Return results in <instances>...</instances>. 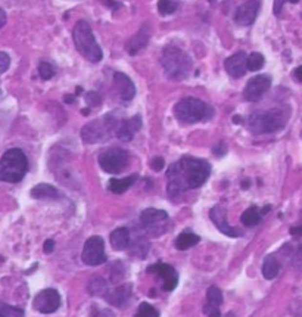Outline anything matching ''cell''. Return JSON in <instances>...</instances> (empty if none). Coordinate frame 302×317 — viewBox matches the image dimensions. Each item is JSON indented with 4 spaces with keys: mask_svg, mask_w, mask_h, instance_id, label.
<instances>
[{
    "mask_svg": "<svg viewBox=\"0 0 302 317\" xmlns=\"http://www.w3.org/2000/svg\"><path fill=\"white\" fill-rule=\"evenodd\" d=\"M211 174V166L205 160L193 156H183L180 161L173 164L167 173L168 192L176 196L189 189L202 186Z\"/></svg>",
    "mask_w": 302,
    "mask_h": 317,
    "instance_id": "1",
    "label": "cell"
},
{
    "mask_svg": "<svg viewBox=\"0 0 302 317\" xmlns=\"http://www.w3.org/2000/svg\"><path fill=\"white\" fill-rule=\"evenodd\" d=\"M289 115H290L289 108L279 106V108H273L268 111H258V112L251 114L246 124H248V128L254 134L273 133L286 126Z\"/></svg>",
    "mask_w": 302,
    "mask_h": 317,
    "instance_id": "2",
    "label": "cell"
},
{
    "mask_svg": "<svg viewBox=\"0 0 302 317\" xmlns=\"http://www.w3.org/2000/svg\"><path fill=\"white\" fill-rule=\"evenodd\" d=\"M28 170V160L25 153L12 148L6 150L0 158V180L6 183H18L24 179Z\"/></svg>",
    "mask_w": 302,
    "mask_h": 317,
    "instance_id": "3",
    "label": "cell"
},
{
    "mask_svg": "<svg viewBox=\"0 0 302 317\" xmlns=\"http://www.w3.org/2000/svg\"><path fill=\"white\" fill-rule=\"evenodd\" d=\"M74 43L77 50L90 62H99L102 59V49L99 47L90 25L86 21H79L72 31Z\"/></svg>",
    "mask_w": 302,
    "mask_h": 317,
    "instance_id": "4",
    "label": "cell"
},
{
    "mask_svg": "<svg viewBox=\"0 0 302 317\" xmlns=\"http://www.w3.org/2000/svg\"><path fill=\"white\" fill-rule=\"evenodd\" d=\"M161 63L165 72L174 80H183L192 69V61L189 55L176 46H167L162 50Z\"/></svg>",
    "mask_w": 302,
    "mask_h": 317,
    "instance_id": "5",
    "label": "cell"
},
{
    "mask_svg": "<svg viewBox=\"0 0 302 317\" xmlns=\"http://www.w3.org/2000/svg\"><path fill=\"white\" fill-rule=\"evenodd\" d=\"M118 121L114 115L108 114L102 118H98L89 124H86L80 134L81 139L86 143H102L105 140H108L111 136H115V130L118 126Z\"/></svg>",
    "mask_w": 302,
    "mask_h": 317,
    "instance_id": "6",
    "label": "cell"
},
{
    "mask_svg": "<svg viewBox=\"0 0 302 317\" xmlns=\"http://www.w3.org/2000/svg\"><path fill=\"white\" fill-rule=\"evenodd\" d=\"M174 115L180 123L193 124L209 117V106L196 98H184L174 106Z\"/></svg>",
    "mask_w": 302,
    "mask_h": 317,
    "instance_id": "7",
    "label": "cell"
},
{
    "mask_svg": "<svg viewBox=\"0 0 302 317\" xmlns=\"http://www.w3.org/2000/svg\"><path fill=\"white\" fill-rule=\"evenodd\" d=\"M128 163V152L121 148H109L99 155V166L109 174L121 173Z\"/></svg>",
    "mask_w": 302,
    "mask_h": 317,
    "instance_id": "8",
    "label": "cell"
},
{
    "mask_svg": "<svg viewBox=\"0 0 302 317\" xmlns=\"http://www.w3.org/2000/svg\"><path fill=\"white\" fill-rule=\"evenodd\" d=\"M81 260L87 266H99L106 261L105 242L101 236H92L86 241L81 253Z\"/></svg>",
    "mask_w": 302,
    "mask_h": 317,
    "instance_id": "9",
    "label": "cell"
},
{
    "mask_svg": "<svg viewBox=\"0 0 302 317\" xmlns=\"http://www.w3.org/2000/svg\"><path fill=\"white\" fill-rule=\"evenodd\" d=\"M60 305V295L56 289H43L34 296L33 308L43 314H52L55 313Z\"/></svg>",
    "mask_w": 302,
    "mask_h": 317,
    "instance_id": "10",
    "label": "cell"
},
{
    "mask_svg": "<svg viewBox=\"0 0 302 317\" xmlns=\"http://www.w3.org/2000/svg\"><path fill=\"white\" fill-rule=\"evenodd\" d=\"M168 220V214L162 210H157V208H147L140 214V223L141 226L152 232L155 234L161 233L164 230V224Z\"/></svg>",
    "mask_w": 302,
    "mask_h": 317,
    "instance_id": "11",
    "label": "cell"
},
{
    "mask_svg": "<svg viewBox=\"0 0 302 317\" xmlns=\"http://www.w3.org/2000/svg\"><path fill=\"white\" fill-rule=\"evenodd\" d=\"M270 86H271V78L268 75H257L248 82L243 96L249 102H257L265 95Z\"/></svg>",
    "mask_w": 302,
    "mask_h": 317,
    "instance_id": "12",
    "label": "cell"
},
{
    "mask_svg": "<svg viewBox=\"0 0 302 317\" xmlns=\"http://www.w3.org/2000/svg\"><path fill=\"white\" fill-rule=\"evenodd\" d=\"M147 272H152V273H157L161 280H162V288L164 291H173L176 289L177 283H179V276L174 270L173 266L170 264H165V263H157L154 266H150L147 269Z\"/></svg>",
    "mask_w": 302,
    "mask_h": 317,
    "instance_id": "13",
    "label": "cell"
},
{
    "mask_svg": "<svg viewBox=\"0 0 302 317\" xmlns=\"http://www.w3.org/2000/svg\"><path fill=\"white\" fill-rule=\"evenodd\" d=\"M209 217H211L212 223L217 226V229H218L221 233L227 234V236H230V237H238V236L242 234L238 229H235L233 226L229 224V221H227V214H225V208H222L221 205H215V207L209 211Z\"/></svg>",
    "mask_w": 302,
    "mask_h": 317,
    "instance_id": "14",
    "label": "cell"
},
{
    "mask_svg": "<svg viewBox=\"0 0 302 317\" xmlns=\"http://www.w3.org/2000/svg\"><path fill=\"white\" fill-rule=\"evenodd\" d=\"M114 87L117 90V95L121 101L128 102L134 98L136 95V87L130 78L122 74V72H115L114 74Z\"/></svg>",
    "mask_w": 302,
    "mask_h": 317,
    "instance_id": "15",
    "label": "cell"
},
{
    "mask_svg": "<svg viewBox=\"0 0 302 317\" xmlns=\"http://www.w3.org/2000/svg\"><path fill=\"white\" fill-rule=\"evenodd\" d=\"M260 11V2L258 0H248L243 5H241L236 11L235 21L239 25H251Z\"/></svg>",
    "mask_w": 302,
    "mask_h": 317,
    "instance_id": "16",
    "label": "cell"
},
{
    "mask_svg": "<svg viewBox=\"0 0 302 317\" xmlns=\"http://www.w3.org/2000/svg\"><path fill=\"white\" fill-rule=\"evenodd\" d=\"M140 127H141V120L139 115L130 120H120L117 130H115V136L122 142H130L133 136L140 130Z\"/></svg>",
    "mask_w": 302,
    "mask_h": 317,
    "instance_id": "17",
    "label": "cell"
},
{
    "mask_svg": "<svg viewBox=\"0 0 302 317\" xmlns=\"http://www.w3.org/2000/svg\"><path fill=\"white\" fill-rule=\"evenodd\" d=\"M224 66H225V71L229 72V75H232L235 78H241V77H243L246 74L248 56L243 52H239V53L225 59Z\"/></svg>",
    "mask_w": 302,
    "mask_h": 317,
    "instance_id": "18",
    "label": "cell"
},
{
    "mask_svg": "<svg viewBox=\"0 0 302 317\" xmlns=\"http://www.w3.org/2000/svg\"><path fill=\"white\" fill-rule=\"evenodd\" d=\"M130 296H131V285L125 283V285H120L114 289H108V292L103 298L111 305H114L117 308H122L128 302Z\"/></svg>",
    "mask_w": 302,
    "mask_h": 317,
    "instance_id": "19",
    "label": "cell"
},
{
    "mask_svg": "<svg viewBox=\"0 0 302 317\" xmlns=\"http://www.w3.org/2000/svg\"><path fill=\"white\" fill-rule=\"evenodd\" d=\"M149 37H150V30H149V25L144 24V25L139 30V33L127 43V52H128L130 55L139 53L141 49L146 47V44H147V42H149Z\"/></svg>",
    "mask_w": 302,
    "mask_h": 317,
    "instance_id": "20",
    "label": "cell"
},
{
    "mask_svg": "<svg viewBox=\"0 0 302 317\" xmlns=\"http://www.w3.org/2000/svg\"><path fill=\"white\" fill-rule=\"evenodd\" d=\"M111 245L117 251H124L130 245V230L127 227H118L111 233Z\"/></svg>",
    "mask_w": 302,
    "mask_h": 317,
    "instance_id": "21",
    "label": "cell"
},
{
    "mask_svg": "<svg viewBox=\"0 0 302 317\" xmlns=\"http://www.w3.org/2000/svg\"><path fill=\"white\" fill-rule=\"evenodd\" d=\"M136 180H137V174H131V176L124 177V179H111L108 189L112 193H124L125 190H128L136 183Z\"/></svg>",
    "mask_w": 302,
    "mask_h": 317,
    "instance_id": "22",
    "label": "cell"
},
{
    "mask_svg": "<svg viewBox=\"0 0 302 317\" xmlns=\"http://www.w3.org/2000/svg\"><path fill=\"white\" fill-rule=\"evenodd\" d=\"M201 237L195 233H190V232H183L177 236L176 239V248L179 251H186L192 247H195L196 244H199Z\"/></svg>",
    "mask_w": 302,
    "mask_h": 317,
    "instance_id": "23",
    "label": "cell"
},
{
    "mask_svg": "<svg viewBox=\"0 0 302 317\" xmlns=\"http://www.w3.org/2000/svg\"><path fill=\"white\" fill-rule=\"evenodd\" d=\"M31 196L36 199H55L59 196V193H58L56 188H53L52 185L40 183L31 189Z\"/></svg>",
    "mask_w": 302,
    "mask_h": 317,
    "instance_id": "24",
    "label": "cell"
},
{
    "mask_svg": "<svg viewBox=\"0 0 302 317\" xmlns=\"http://www.w3.org/2000/svg\"><path fill=\"white\" fill-rule=\"evenodd\" d=\"M262 215L264 214H262L261 210H258L257 207H249L246 211H243V214L241 217V221H242L243 226L252 227V226H255V224L260 223V220H261Z\"/></svg>",
    "mask_w": 302,
    "mask_h": 317,
    "instance_id": "25",
    "label": "cell"
},
{
    "mask_svg": "<svg viewBox=\"0 0 302 317\" xmlns=\"http://www.w3.org/2000/svg\"><path fill=\"white\" fill-rule=\"evenodd\" d=\"M280 272V263L271 255V257H267L265 261H264V266H262V275L265 279L271 280L274 279Z\"/></svg>",
    "mask_w": 302,
    "mask_h": 317,
    "instance_id": "26",
    "label": "cell"
},
{
    "mask_svg": "<svg viewBox=\"0 0 302 317\" xmlns=\"http://www.w3.org/2000/svg\"><path fill=\"white\" fill-rule=\"evenodd\" d=\"M87 289H89V292H90L92 295L105 296L106 292H108V285H106L105 279H102V277H93V279L89 282Z\"/></svg>",
    "mask_w": 302,
    "mask_h": 317,
    "instance_id": "27",
    "label": "cell"
},
{
    "mask_svg": "<svg viewBox=\"0 0 302 317\" xmlns=\"http://www.w3.org/2000/svg\"><path fill=\"white\" fill-rule=\"evenodd\" d=\"M24 316L25 313L22 308L14 307V305H9L6 302L0 301V317H24Z\"/></svg>",
    "mask_w": 302,
    "mask_h": 317,
    "instance_id": "28",
    "label": "cell"
},
{
    "mask_svg": "<svg viewBox=\"0 0 302 317\" xmlns=\"http://www.w3.org/2000/svg\"><path fill=\"white\" fill-rule=\"evenodd\" d=\"M206 299H208V304L215 305V307H220V305L222 304V292L220 291V288L211 286V288H208V291H206Z\"/></svg>",
    "mask_w": 302,
    "mask_h": 317,
    "instance_id": "29",
    "label": "cell"
},
{
    "mask_svg": "<svg viewBox=\"0 0 302 317\" xmlns=\"http://www.w3.org/2000/svg\"><path fill=\"white\" fill-rule=\"evenodd\" d=\"M136 317H160V311L154 305H150L147 302H141L139 305Z\"/></svg>",
    "mask_w": 302,
    "mask_h": 317,
    "instance_id": "30",
    "label": "cell"
},
{
    "mask_svg": "<svg viewBox=\"0 0 302 317\" xmlns=\"http://www.w3.org/2000/svg\"><path fill=\"white\" fill-rule=\"evenodd\" d=\"M264 56L258 52H254L248 56V69L251 71H258L264 66Z\"/></svg>",
    "mask_w": 302,
    "mask_h": 317,
    "instance_id": "31",
    "label": "cell"
},
{
    "mask_svg": "<svg viewBox=\"0 0 302 317\" xmlns=\"http://www.w3.org/2000/svg\"><path fill=\"white\" fill-rule=\"evenodd\" d=\"M176 9H177V5L173 0H160L158 2V11L161 15H170L176 12Z\"/></svg>",
    "mask_w": 302,
    "mask_h": 317,
    "instance_id": "32",
    "label": "cell"
},
{
    "mask_svg": "<svg viewBox=\"0 0 302 317\" xmlns=\"http://www.w3.org/2000/svg\"><path fill=\"white\" fill-rule=\"evenodd\" d=\"M39 74H40V77L43 78V80H50V78L55 75V69H53V66L50 63L41 62L39 65Z\"/></svg>",
    "mask_w": 302,
    "mask_h": 317,
    "instance_id": "33",
    "label": "cell"
},
{
    "mask_svg": "<svg viewBox=\"0 0 302 317\" xmlns=\"http://www.w3.org/2000/svg\"><path fill=\"white\" fill-rule=\"evenodd\" d=\"M203 311H205V314H206L208 317H221V313H220L218 307H215V305L206 304V305L203 307Z\"/></svg>",
    "mask_w": 302,
    "mask_h": 317,
    "instance_id": "34",
    "label": "cell"
},
{
    "mask_svg": "<svg viewBox=\"0 0 302 317\" xmlns=\"http://www.w3.org/2000/svg\"><path fill=\"white\" fill-rule=\"evenodd\" d=\"M9 65H11L9 56L6 53H3V52H0V74L5 72L9 68Z\"/></svg>",
    "mask_w": 302,
    "mask_h": 317,
    "instance_id": "35",
    "label": "cell"
},
{
    "mask_svg": "<svg viewBox=\"0 0 302 317\" xmlns=\"http://www.w3.org/2000/svg\"><path fill=\"white\" fill-rule=\"evenodd\" d=\"M287 2H290V3H298L299 0H274V14L276 15H279L280 12H282V9H283V6L287 3Z\"/></svg>",
    "mask_w": 302,
    "mask_h": 317,
    "instance_id": "36",
    "label": "cell"
},
{
    "mask_svg": "<svg viewBox=\"0 0 302 317\" xmlns=\"http://www.w3.org/2000/svg\"><path fill=\"white\" fill-rule=\"evenodd\" d=\"M101 96H99V93H96V92H90V93H87V96H86V102L89 104V105H93V106H98L99 104H101Z\"/></svg>",
    "mask_w": 302,
    "mask_h": 317,
    "instance_id": "37",
    "label": "cell"
},
{
    "mask_svg": "<svg viewBox=\"0 0 302 317\" xmlns=\"http://www.w3.org/2000/svg\"><path fill=\"white\" fill-rule=\"evenodd\" d=\"M164 164H165V161H164V158H161V156H157L152 160V167H154L155 171H161L164 169Z\"/></svg>",
    "mask_w": 302,
    "mask_h": 317,
    "instance_id": "38",
    "label": "cell"
},
{
    "mask_svg": "<svg viewBox=\"0 0 302 317\" xmlns=\"http://www.w3.org/2000/svg\"><path fill=\"white\" fill-rule=\"evenodd\" d=\"M93 317H117V316H115V313L111 308H102Z\"/></svg>",
    "mask_w": 302,
    "mask_h": 317,
    "instance_id": "39",
    "label": "cell"
},
{
    "mask_svg": "<svg viewBox=\"0 0 302 317\" xmlns=\"http://www.w3.org/2000/svg\"><path fill=\"white\" fill-rule=\"evenodd\" d=\"M53 250H55V241L47 239V241L44 242V245H43V251H44L46 254H50V253H53Z\"/></svg>",
    "mask_w": 302,
    "mask_h": 317,
    "instance_id": "40",
    "label": "cell"
},
{
    "mask_svg": "<svg viewBox=\"0 0 302 317\" xmlns=\"http://www.w3.org/2000/svg\"><path fill=\"white\" fill-rule=\"evenodd\" d=\"M290 234L295 237H301L302 236V226H295L290 229Z\"/></svg>",
    "mask_w": 302,
    "mask_h": 317,
    "instance_id": "41",
    "label": "cell"
},
{
    "mask_svg": "<svg viewBox=\"0 0 302 317\" xmlns=\"http://www.w3.org/2000/svg\"><path fill=\"white\" fill-rule=\"evenodd\" d=\"M293 75H295V78H296L298 82H302V65H301V66H298V68L295 69Z\"/></svg>",
    "mask_w": 302,
    "mask_h": 317,
    "instance_id": "42",
    "label": "cell"
},
{
    "mask_svg": "<svg viewBox=\"0 0 302 317\" xmlns=\"http://www.w3.org/2000/svg\"><path fill=\"white\" fill-rule=\"evenodd\" d=\"M5 24H6V14L2 8H0V28H2Z\"/></svg>",
    "mask_w": 302,
    "mask_h": 317,
    "instance_id": "43",
    "label": "cell"
},
{
    "mask_svg": "<svg viewBox=\"0 0 302 317\" xmlns=\"http://www.w3.org/2000/svg\"><path fill=\"white\" fill-rule=\"evenodd\" d=\"M65 102H66V104L74 102V96H72V95H66V96H65Z\"/></svg>",
    "mask_w": 302,
    "mask_h": 317,
    "instance_id": "44",
    "label": "cell"
},
{
    "mask_svg": "<svg viewBox=\"0 0 302 317\" xmlns=\"http://www.w3.org/2000/svg\"><path fill=\"white\" fill-rule=\"evenodd\" d=\"M233 123L239 124V123H241V117H235V118H233Z\"/></svg>",
    "mask_w": 302,
    "mask_h": 317,
    "instance_id": "45",
    "label": "cell"
}]
</instances>
